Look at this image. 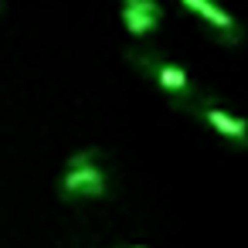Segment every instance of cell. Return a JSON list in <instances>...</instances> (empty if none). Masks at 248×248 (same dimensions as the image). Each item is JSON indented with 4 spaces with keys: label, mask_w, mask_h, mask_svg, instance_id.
Instances as JSON below:
<instances>
[{
    "label": "cell",
    "mask_w": 248,
    "mask_h": 248,
    "mask_svg": "<svg viewBox=\"0 0 248 248\" xmlns=\"http://www.w3.org/2000/svg\"><path fill=\"white\" fill-rule=\"evenodd\" d=\"M58 190L68 201H102L109 194V173L102 163V150L85 146V150L72 153L58 177Z\"/></svg>",
    "instance_id": "2"
},
{
    "label": "cell",
    "mask_w": 248,
    "mask_h": 248,
    "mask_svg": "<svg viewBox=\"0 0 248 248\" xmlns=\"http://www.w3.org/2000/svg\"><path fill=\"white\" fill-rule=\"evenodd\" d=\"M177 4H180L184 11H190L194 17H201V21L207 24V31L214 34L217 45H228V48L241 45L245 31H241V24H238L221 4H214V0H177Z\"/></svg>",
    "instance_id": "4"
},
{
    "label": "cell",
    "mask_w": 248,
    "mask_h": 248,
    "mask_svg": "<svg viewBox=\"0 0 248 248\" xmlns=\"http://www.w3.org/2000/svg\"><path fill=\"white\" fill-rule=\"evenodd\" d=\"M126 62L136 65L143 75H150V78L163 89V95L170 99V106L180 109V112H190L201 99H207V92H204L177 62H170V58H163V55H153V51H126Z\"/></svg>",
    "instance_id": "1"
},
{
    "label": "cell",
    "mask_w": 248,
    "mask_h": 248,
    "mask_svg": "<svg viewBox=\"0 0 248 248\" xmlns=\"http://www.w3.org/2000/svg\"><path fill=\"white\" fill-rule=\"evenodd\" d=\"M190 116H197V119H204L228 146H234V150H248V119L245 116H238V112H231V109H224L221 102H214L211 95L207 99H201L194 109H190Z\"/></svg>",
    "instance_id": "3"
},
{
    "label": "cell",
    "mask_w": 248,
    "mask_h": 248,
    "mask_svg": "<svg viewBox=\"0 0 248 248\" xmlns=\"http://www.w3.org/2000/svg\"><path fill=\"white\" fill-rule=\"evenodd\" d=\"M119 17L133 38H150L163 24V4L160 0H123Z\"/></svg>",
    "instance_id": "5"
},
{
    "label": "cell",
    "mask_w": 248,
    "mask_h": 248,
    "mask_svg": "<svg viewBox=\"0 0 248 248\" xmlns=\"http://www.w3.org/2000/svg\"><path fill=\"white\" fill-rule=\"evenodd\" d=\"M129 248H146V245H129Z\"/></svg>",
    "instance_id": "6"
}]
</instances>
